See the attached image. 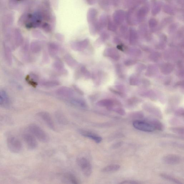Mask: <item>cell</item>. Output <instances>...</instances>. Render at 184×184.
Masks as SVG:
<instances>
[{
	"label": "cell",
	"mask_w": 184,
	"mask_h": 184,
	"mask_svg": "<svg viewBox=\"0 0 184 184\" xmlns=\"http://www.w3.org/2000/svg\"><path fill=\"white\" fill-rule=\"evenodd\" d=\"M28 131L40 141L47 143L49 141V137L46 133L38 125L35 124H30L28 127Z\"/></svg>",
	"instance_id": "cell-1"
},
{
	"label": "cell",
	"mask_w": 184,
	"mask_h": 184,
	"mask_svg": "<svg viewBox=\"0 0 184 184\" xmlns=\"http://www.w3.org/2000/svg\"><path fill=\"white\" fill-rule=\"evenodd\" d=\"M77 165L85 176L89 177L93 172V167L91 162L87 158L80 157L77 160Z\"/></svg>",
	"instance_id": "cell-2"
},
{
	"label": "cell",
	"mask_w": 184,
	"mask_h": 184,
	"mask_svg": "<svg viewBox=\"0 0 184 184\" xmlns=\"http://www.w3.org/2000/svg\"><path fill=\"white\" fill-rule=\"evenodd\" d=\"M7 146L9 150L13 153H19L22 149V143L16 137H10L7 139Z\"/></svg>",
	"instance_id": "cell-3"
},
{
	"label": "cell",
	"mask_w": 184,
	"mask_h": 184,
	"mask_svg": "<svg viewBox=\"0 0 184 184\" xmlns=\"http://www.w3.org/2000/svg\"><path fill=\"white\" fill-rule=\"evenodd\" d=\"M133 125L135 129L145 132H154L155 129L149 123L141 120H137L133 122Z\"/></svg>",
	"instance_id": "cell-4"
},
{
	"label": "cell",
	"mask_w": 184,
	"mask_h": 184,
	"mask_svg": "<svg viewBox=\"0 0 184 184\" xmlns=\"http://www.w3.org/2000/svg\"><path fill=\"white\" fill-rule=\"evenodd\" d=\"M37 115L42 120L50 129L52 130L55 131V123L49 113L46 112L41 111L37 113Z\"/></svg>",
	"instance_id": "cell-5"
},
{
	"label": "cell",
	"mask_w": 184,
	"mask_h": 184,
	"mask_svg": "<svg viewBox=\"0 0 184 184\" xmlns=\"http://www.w3.org/2000/svg\"><path fill=\"white\" fill-rule=\"evenodd\" d=\"M22 138L29 149L33 150L37 149L38 146L37 142L33 135L30 133H24L22 135Z\"/></svg>",
	"instance_id": "cell-6"
},
{
	"label": "cell",
	"mask_w": 184,
	"mask_h": 184,
	"mask_svg": "<svg viewBox=\"0 0 184 184\" xmlns=\"http://www.w3.org/2000/svg\"><path fill=\"white\" fill-rule=\"evenodd\" d=\"M79 132L83 136L91 140L97 144L100 143L102 141V137L91 131L84 129H79Z\"/></svg>",
	"instance_id": "cell-7"
},
{
	"label": "cell",
	"mask_w": 184,
	"mask_h": 184,
	"mask_svg": "<svg viewBox=\"0 0 184 184\" xmlns=\"http://www.w3.org/2000/svg\"><path fill=\"white\" fill-rule=\"evenodd\" d=\"M163 161L167 165H174L181 163L182 159L181 157L174 154H169L164 156Z\"/></svg>",
	"instance_id": "cell-8"
},
{
	"label": "cell",
	"mask_w": 184,
	"mask_h": 184,
	"mask_svg": "<svg viewBox=\"0 0 184 184\" xmlns=\"http://www.w3.org/2000/svg\"><path fill=\"white\" fill-rule=\"evenodd\" d=\"M145 120L150 123L155 130L159 131H163L165 129V126L162 123L156 118L149 117L145 119Z\"/></svg>",
	"instance_id": "cell-9"
},
{
	"label": "cell",
	"mask_w": 184,
	"mask_h": 184,
	"mask_svg": "<svg viewBox=\"0 0 184 184\" xmlns=\"http://www.w3.org/2000/svg\"><path fill=\"white\" fill-rule=\"evenodd\" d=\"M144 108L146 111L148 112L149 113L159 118L162 119L163 118L161 111L158 108L155 106L147 104L144 106Z\"/></svg>",
	"instance_id": "cell-10"
},
{
	"label": "cell",
	"mask_w": 184,
	"mask_h": 184,
	"mask_svg": "<svg viewBox=\"0 0 184 184\" xmlns=\"http://www.w3.org/2000/svg\"><path fill=\"white\" fill-rule=\"evenodd\" d=\"M3 48L5 60L7 64L11 65L12 63L11 50L10 47L5 44H4Z\"/></svg>",
	"instance_id": "cell-11"
},
{
	"label": "cell",
	"mask_w": 184,
	"mask_h": 184,
	"mask_svg": "<svg viewBox=\"0 0 184 184\" xmlns=\"http://www.w3.org/2000/svg\"><path fill=\"white\" fill-rule=\"evenodd\" d=\"M10 103V99L6 92L3 91H0V105L8 107Z\"/></svg>",
	"instance_id": "cell-12"
},
{
	"label": "cell",
	"mask_w": 184,
	"mask_h": 184,
	"mask_svg": "<svg viewBox=\"0 0 184 184\" xmlns=\"http://www.w3.org/2000/svg\"><path fill=\"white\" fill-rule=\"evenodd\" d=\"M64 182H66L68 183L74 184H78V181L76 177L71 173H67L65 174L64 177Z\"/></svg>",
	"instance_id": "cell-13"
},
{
	"label": "cell",
	"mask_w": 184,
	"mask_h": 184,
	"mask_svg": "<svg viewBox=\"0 0 184 184\" xmlns=\"http://www.w3.org/2000/svg\"><path fill=\"white\" fill-rule=\"evenodd\" d=\"M160 176L162 179L172 182V183L177 184H183V183L180 181L179 180L177 179L174 177L169 175L165 174H162L160 175Z\"/></svg>",
	"instance_id": "cell-14"
},
{
	"label": "cell",
	"mask_w": 184,
	"mask_h": 184,
	"mask_svg": "<svg viewBox=\"0 0 184 184\" xmlns=\"http://www.w3.org/2000/svg\"><path fill=\"white\" fill-rule=\"evenodd\" d=\"M55 117L58 123L62 124V125H66L68 124V120L66 117L64 116L63 114L60 112H57L55 114Z\"/></svg>",
	"instance_id": "cell-15"
},
{
	"label": "cell",
	"mask_w": 184,
	"mask_h": 184,
	"mask_svg": "<svg viewBox=\"0 0 184 184\" xmlns=\"http://www.w3.org/2000/svg\"><path fill=\"white\" fill-rule=\"evenodd\" d=\"M120 166L118 165H112L107 166L102 170L103 173H110L117 172L120 169Z\"/></svg>",
	"instance_id": "cell-16"
},
{
	"label": "cell",
	"mask_w": 184,
	"mask_h": 184,
	"mask_svg": "<svg viewBox=\"0 0 184 184\" xmlns=\"http://www.w3.org/2000/svg\"><path fill=\"white\" fill-rule=\"evenodd\" d=\"M97 105L102 107H107L108 109L113 107L114 105V102L110 100H103L100 101L97 103Z\"/></svg>",
	"instance_id": "cell-17"
},
{
	"label": "cell",
	"mask_w": 184,
	"mask_h": 184,
	"mask_svg": "<svg viewBox=\"0 0 184 184\" xmlns=\"http://www.w3.org/2000/svg\"><path fill=\"white\" fill-rule=\"evenodd\" d=\"M169 130L172 132L177 135L183 136L184 135V129L183 127H172L169 128Z\"/></svg>",
	"instance_id": "cell-18"
},
{
	"label": "cell",
	"mask_w": 184,
	"mask_h": 184,
	"mask_svg": "<svg viewBox=\"0 0 184 184\" xmlns=\"http://www.w3.org/2000/svg\"><path fill=\"white\" fill-rule=\"evenodd\" d=\"M129 117L131 118L137 119V120H141L144 118V117L143 113L141 111L135 112L132 113L130 114Z\"/></svg>",
	"instance_id": "cell-19"
},
{
	"label": "cell",
	"mask_w": 184,
	"mask_h": 184,
	"mask_svg": "<svg viewBox=\"0 0 184 184\" xmlns=\"http://www.w3.org/2000/svg\"><path fill=\"white\" fill-rule=\"evenodd\" d=\"M111 111H114L115 112L118 113V114L120 115L124 116L126 114V112L125 110L123 109L122 108H114L113 107L110 108L109 109Z\"/></svg>",
	"instance_id": "cell-20"
},
{
	"label": "cell",
	"mask_w": 184,
	"mask_h": 184,
	"mask_svg": "<svg viewBox=\"0 0 184 184\" xmlns=\"http://www.w3.org/2000/svg\"><path fill=\"white\" fill-rule=\"evenodd\" d=\"M40 49V46L37 43H32L31 46V51L34 52V53L39 52Z\"/></svg>",
	"instance_id": "cell-21"
},
{
	"label": "cell",
	"mask_w": 184,
	"mask_h": 184,
	"mask_svg": "<svg viewBox=\"0 0 184 184\" xmlns=\"http://www.w3.org/2000/svg\"><path fill=\"white\" fill-rule=\"evenodd\" d=\"M174 114L176 116L178 117H184V111L183 108H180V109L176 110L174 112Z\"/></svg>",
	"instance_id": "cell-22"
},
{
	"label": "cell",
	"mask_w": 184,
	"mask_h": 184,
	"mask_svg": "<svg viewBox=\"0 0 184 184\" xmlns=\"http://www.w3.org/2000/svg\"><path fill=\"white\" fill-rule=\"evenodd\" d=\"M119 183L120 184H138L140 183L138 181H134V180H129L123 181Z\"/></svg>",
	"instance_id": "cell-23"
},
{
	"label": "cell",
	"mask_w": 184,
	"mask_h": 184,
	"mask_svg": "<svg viewBox=\"0 0 184 184\" xmlns=\"http://www.w3.org/2000/svg\"><path fill=\"white\" fill-rule=\"evenodd\" d=\"M123 142L122 141L119 142H116V143L114 144L112 146V148L113 149H116L118 148L123 145Z\"/></svg>",
	"instance_id": "cell-24"
}]
</instances>
